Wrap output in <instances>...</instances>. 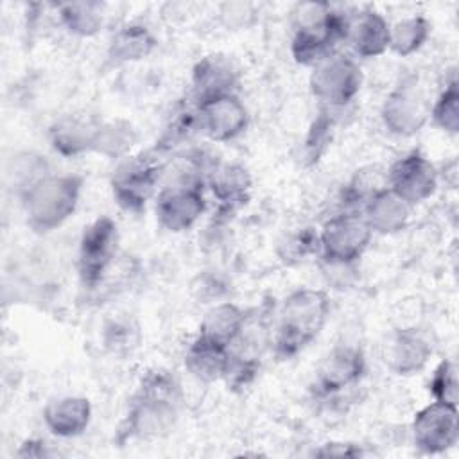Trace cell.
Wrapping results in <instances>:
<instances>
[{"label": "cell", "mask_w": 459, "mask_h": 459, "mask_svg": "<svg viewBox=\"0 0 459 459\" xmlns=\"http://www.w3.org/2000/svg\"><path fill=\"white\" fill-rule=\"evenodd\" d=\"M240 84V70L226 54L203 56L192 68L188 99L203 102L213 97L237 93Z\"/></svg>", "instance_id": "obj_17"}, {"label": "cell", "mask_w": 459, "mask_h": 459, "mask_svg": "<svg viewBox=\"0 0 459 459\" xmlns=\"http://www.w3.org/2000/svg\"><path fill=\"white\" fill-rule=\"evenodd\" d=\"M368 373V359L359 344L339 342L319 362L314 373L312 394L326 400L357 387Z\"/></svg>", "instance_id": "obj_12"}, {"label": "cell", "mask_w": 459, "mask_h": 459, "mask_svg": "<svg viewBox=\"0 0 459 459\" xmlns=\"http://www.w3.org/2000/svg\"><path fill=\"white\" fill-rule=\"evenodd\" d=\"M138 142V131L126 118L102 120L93 142L91 152L108 160H124Z\"/></svg>", "instance_id": "obj_26"}, {"label": "cell", "mask_w": 459, "mask_h": 459, "mask_svg": "<svg viewBox=\"0 0 459 459\" xmlns=\"http://www.w3.org/2000/svg\"><path fill=\"white\" fill-rule=\"evenodd\" d=\"M429 120L445 133H459V82L455 74H452L445 88L432 100Z\"/></svg>", "instance_id": "obj_32"}, {"label": "cell", "mask_w": 459, "mask_h": 459, "mask_svg": "<svg viewBox=\"0 0 459 459\" xmlns=\"http://www.w3.org/2000/svg\"><path fill=\"white\" fill-rule=\"evenodd\" d=\"M163 169L152 152L129 154L120 160L109 178L111 195L118 208L127 213H142L158 190Z\"/></svg>", "instance_id": "obj_7"}, {"label": "cell", "mask_w": 459, "mask_h": 459, "mask_svg": "<svg viewBox=\"0 0 459 459\" xmlns=\"http://www.w3.org/2000/svg\"><path fill=\"white\" fill-rule=\"evenodd\" d=\"M57 452H54L50 448V445L39 437H29L25 441H22V445L16 448L14 455L16 457H34V459H43V457H52L56 455Z\"/></svg>", "instance_id": "obj_35"}, {"label": "cell", "mask_w": 459, "mask_h": 459, "mask_svg": "<svg viewBox=\"0 0 459 459\" xmlns=\"http://www.w3.org/2000/svg\"><path fill=\"white\" fill-rule=\"evenodd\" d=\"M439 185L434 163L418 149L394 160L385 172V186L411 206L430 199Z\"/></svg>", "instance_id": "obj_13"}, {"label": "cell", "mask_w": 459, "mask_h": 459, "mask_svg": "<svg viewBox=\"0 0 459 459\" xmlns=\"http://www.w3.org/2000/svg\"><path fill=\"white\" fill-rule=\"evenodd\" d=\"M91 402L86 396L66 394L52 398L43 409V423L56 437L72 439L86 432L91 421Z\"/></svg>", "instance_id": "obj_21"}, {"label": "cell", "mask_w": 459, "mask_h": 459, "mask_svg": "<svg viewBox=\"0 0 459 459\" xmlns=\"http://www.w3.org/2000/svg\"><path fill=\"white\" fill-rule=\"evenodd\" d=\"M360 213L364 215L373 235H394L407 228L412 206L384 186L366 201Z\"/></svg>", "instance_id": "obj_22"}, {"label": "cell", "mask_w": 459, "mask_h": 459, "mask_svg": "<svg viewBox=\"0 0 459 459\" xmlns=\"http://www.w3.org/2000/svg\"><path fill=\"white\" fill-rule=\"evenodd\" d=\"M57 16L70 34L91 38L104 27L106 5L102 2H66L57 5Z\"/></svg>", "instance_id": "obj_27"}, {"label": "cell", "mask_w": 459, "mask_h": 459, "mask_svg": "<svg viewBox=\"0 0 459 459\" xmlns=\"http://www.w3.org/2000/svg\"><path fill=\"white\" fill-rule=\"evenodd\" d=\"M194 133L199 131V117H197V106L194 100L186 99L181 102L170 115L160 140L156 142L154 151H170L176 145L188 140Z\"/></svg>", "instance_id": "obj_30"}, {"label": "cell", "mask_w": 459, "mask_h": 459, "mask_svg": "<svg viewBox=\"0 0 459 459\" xmlns=\"http://www.w3.org/2000/svg\"><path fill=\"white\" fill-rule=\"evenodd\" d=\"M199 131L212 142H231L249 126V111L237 93L195 102Z\"/></svg>", "instance_id": "obj_15"}, {"label": "cell", "mask_w": 459, "mask_h": 459, "mask_svg": "<svg viewBox=\"0 0 459 459\" xmlns=\"http://www.w3.org/2000/svg\"><path fill=\"white\" fill-rule=\"evenodd\" d=\"M185 368L199 382L224 380L230 368V346L195 335L185 351Z\"/></svg>", "instance_id": "obj_24"}, {"label": "cell", "mask_w": 459, "mask_h": 459, "mask_svg": "<svg viewBox=\"0 0 459 459\" xmlns=\"http://www.w3.org/2000/svg\"><path fill=\"white\" fill-rule=\"evenodd\" d=\"M371 238L373 231L360 212L341 210L319 230V256L326 265L355 267Z\"/></svg>", "instance_id": "obj_9"}, {"label": "cell", "mask_w": 459, "mask_h": 459, "mask_svg": "<svg viewBox=\"0 0 459 459\" xmlns=\"http://www.w3.org/2000/svg\"><path fill=\"white\" fill-rule=\"evenodd\" d=\"M183 391L178 377L163 368L147 371L133 393L115 432V443L149 441L167 436L179 420Z\"/></svg>", "instance_id": "obj_1"}, {"label": "cell", "mask_w": 459, "mask_h": 459, "mask_svg": "<svg viewBox=\"0 0 459 459\" xmlns=\"http://www.w3.org/2000/svg\"><path fill=\"white\" fill-rule=\"evenodd\" d=\"M364 74L359 61L344 52H335L317 63L308 77L312 97L326 109H342L360 93Z\"/></svg>", "instance_id": "obj_8"}, {"label": "cell", "mask_w": 459, "mask_h": 459, "mask_svg": "<svg viewBox=\"0 0 459 459\" xmlns=\"http://www.w3.org/2000/svg\"><path fill=\"white\" fill-rule=\"evenodd\" d=\"M274 308V301L247 308L246 323L230 346V368L224 382L231 389L247 387L260 371L264 355L271 351Z\"/></svg>", "instance_id": "obj_5"}, {"label": "cell", "mask_w": 459, "mask_h": 459, "mask_svg": "<svg viewBox=\"0 0 459 459\" xmlns=\"http://www.w3.org/2000/svg\"><path fill=\"white\" fill-rule=\"evenodd\" d=\"M391 23L375 9H357L346 13L344 39L357 57L371 59L389 50Z\"/></svg>", "instance_id": "obj_18"}, {"label": "cell", "mask_w": 459, "mask_h": 459, "mask_svg": "<svg viewBox=\"0 0 459 459\" xmlns=\"http://www.w3.org/2000/svg\"><path fill=\"white\" fill-rule=\"evenodd\" d=\"M432 357V344L418 328L394 330L384 346V362L394 373L409 377L420 373Z\"/></svg>", "instance_id": "obj_19"}, {"label": "cell", "mask_w": 459, "mask_h": 459, "mask_svg": "<svg viewBox=\"0 0 459 459\" xmlns=\"http://www.w3.org/2000/svg\"><path fill=\"white\" fill-rule=\"evenodd\" d=\"M384 186H385V174L382 176V172H378V167H366L357 170L341 192L342 210L360 212L366 201Z\"/></svg>", "instance_id": "obj_31"}, {"label": "cell", "mask_w": 459, "mask_h": 459, "mask_svg": "<svg viewBox=\"0 0 459 459\" xmlns=\"http://www.w3.org/2000/svg\"><path fill=\"white\" fill-rule=\"evenodd\" d=\"M100 118L86 113H66L48 129L50 147L63 158H79L93 149Z\"/></svg>", "instance_id": "obj_20"}, {"label": "cell", "mask_w": 459, "mask_h": 459, "mask_svg": "<svg viewBox=\"0 0 459 459\" xmlns=\"http://www.w3.org/2000/svg\"><path fill=\"white\" fill-rule=\"evenodd\" d=\"M204 188V170L199 167L165 185L154 204L158 226L169 233L188 231L206 212Z\"/></svg>", "instance_id": "obj_6"}, {"label": "cell", "mask_w": 459, "mask_h": 459, "mask_svg": "<svg viewBox=\"0 0 459 459\" xmlns=\"http://www.w3.org/2000/svg\"><path fill=\"white\" fill-rule=\"evenodd\" d=\"M204 185L217 204V215L228 219L235 215L251 197L253 181L240 163L212 161L204 172Z\"/></svg>", "instance_id": "obj_16"}, {"label": "cell", "mask_w": 459, "mask_h": 459, "mask_svg": "<svg viewBox=\"0 0 459 459\" xmlns=\"http://www.w3.org/2000/svg\"><path fill=\"white\" fill-rule=\"evenodd\" d=\"M158 47V38L152 29L142 22H129L120 25L106 50V59L109 65H129L147 59Z\"/></svg>", "instance_id": "obj_23"}, {"label": "cell", "mask_w": 459, "mask_h": 459, "mask_svg": "<svg viewBox=\"0 0 459 459\" xmlns=\"http://www.w3.org/2000/svg\"><path fill=\"white\" fill-rule=\"evenodd\" d=\"M274 251L283 265H299L319 255V230L312 226L294 228L278 240Z\"/></svg>", "instance_id": "obj_29"}, {"label": "cell", "mask_w": 459, "mask_h": 459, "mask_svg": "<svg viewBox=\"0 0 459 459\" xmlns=\"http://www.w3.org/2000/svg\"><path fill=\"white\" fill-rule=\"evenodd\" d=\"M118 242V226L108 215H100L84 226L77 251V274L86 292H93L117 262Z\"/></svg>", "instance_id": "obj_11"}, {"label": "cell", "mask_w": 459, "mask_h": 459, "mask_svg": "<svg viewBox=\"0 0 459 459\" xmlns=\"http://www.w3.org/2000/svg\"><path fill=\"white\" fill-rule=\"evenodd\" d=\"M368 452L362 445L351 441H328L314 448L316 457H364Z\"/></svg>", "instance_id": "obj_34"}, {"label": "cell", "mask_w": 459, "mask_h": 459, "mask_svg": "<svg viewBox=\"0 0 459 459\" xmlns=\"http://www.w3.org/2000/svg\"><path fill=\"white\" fill-rule=\"evenodd\" d=\"M430 106V95L420 75L409 74L385 95L380 108V118L391 134L409 138L427 126Z\"/></svg>", "instance_id": "obj_10"}, {"label": "cell", "mask_w": 459, "mask_h": 459, "mask_svg": "<svg viewBox=\"0 0 459 459\" xmlns=\"http://www.w3.org/2000/svg\"><path fill=\"white\" fill-rule=\"evenodd\" d=\"M84 179L79 174H47L22 194L29 228L45 235L61 228L77 210Z\"/></svg>", "instance_id": "obj_4"}, {"label": "cell", "mask_w": 459, "mask_h": 459, "mask_svg": "<svg viewBox=\"0 0 459 459\" xmlns=\"http://www.w3.org/2000/svg\"><path fill=\"white\" fill-rule=\"evenodd\" d=\"M330 296L323 289L299 287L274 308L271 353L285 362L308 348L323 332L330 316Z\"/></svg>", "instance_id": "obj_2"}, {"label": "cell", "mask_w": 459, "mask_h": 459, "mask_svg": "<svg viewBox=\"0 0 459 459\" xmlns=\"http://www.w3.org/2000/svg\"><path fill=\"white\" fill-rule=\"evenodd\" d=\"M459 382H457V366L452 359H443L434 368L429 380V393L432 400L457 405L459 396Z\"/></svg>", "instance_id": "obj_33"}, {"label": "cell", "mask_w": 459, "mask_h": 459, "mask_svg": "<svg viewBox=\"0 0 459 459\" xmlns=\"http://www.w3.org/2000/svg\"><path fill=\"white\" fill-rule=\"evenodd\" d=\"M457 418V405L430 402L414 414L411 425L414 446L429 455L454 448L459 439Z\"/></svg>", "instance_id": "obj_14"}, {"label": "cell", "mask_w": 459, "mask_h": 459, "mask_svg": "<svg viewBox=\"0 0 459 459\" xmlns=\"http://www.w3.org/2000/svg\"><path fill=\"white\" fill-rule=\"evenodd\" d=\"M246 317L247 308H242L231 301H222L206 310L197 333L224 346H231L240 333Z\"/></svg>", "instance_id": "obj_25"}, {"label": "cell", "mask_w": 459, "mask_h": 459, "mask_svg": "<svg viewBox=\"0 0 459 459\" xmlns=\"http://www.w3.org/2000/svg\"><path fill=\"white\" fill-rule=\"evenodd\" d=\"M432 23L423 14H412L389 27V50L400 57L416 54L430 38Z\"/></svg>", "instance_id": "obj_28"}, {"label": "cell", "mask_w": 459, "mask_h": 459, "mask_svg": "<svg viewBox=\"0 0 459 459\" xmlns=\"http://www.w3.org/2000/svg\"><path fill=\"white\" fill-rule=\"evenodd\" d=\"M346 13L328 2H301L292 11L290 56L301 66L314 68L337 52L344 39Z\"/></svg>", "instance_id": "obj_3"}]
</instances>
